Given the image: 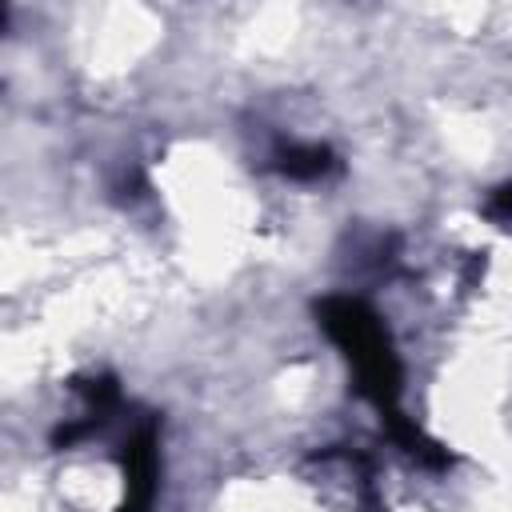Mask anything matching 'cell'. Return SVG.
I'll list each match as a JSON object with an SVG mask.
<instances>
[{
	"label": "cell",
	"mask_w": 512,
	"mask_h": 512,
	"mask_svg": "<svg viewBox=\"0 0 512 512\" xmlns=\"http://www.w3.org/2000/svg\"><path fill=\"white\" fill-rule=\"evenodd\" d=\"M324 328L336 336V344L352 360L360 388L380 408H388L392 396H396V380L400 376H396V356L388 348V336H384L380 320L356 300H328L324 304Z\"/></svg>",
	"instance_id": "cell-1"
},
{
	"label": "cell",
	"mask_w": 512,
	"mask_h": 512,
	"mask_svg": "<svg viewBox=\"0 0 512 512\" xmlns=\"http://www.w3.org/2000/svg\"><path fill=\"white\" fill-rule=\"evenodd\" d=\"M280 168L288 172V176H324V168H328V152L324 148H288V152H280Z\"/></svg>",
	"instance_id": "cell-2"
},
{
	"label": "cell",
	"mask_w": 512,
	"mask_h": 512,
	"mask_svg": "<svg viewBox=\"0 0 512 512\" xmlns=\"http://www.w3.org/2000/svg\"><path fill=\"white\" fill-rule=\"evenodd\" d=\"M492 212H496V216H504V220H512V188L496 192V204H492Z\"/></svg>",
	"instance_id": "cell-3"
}]
</instances>
